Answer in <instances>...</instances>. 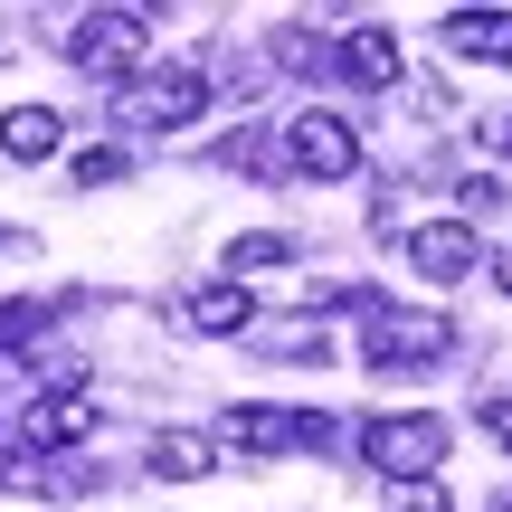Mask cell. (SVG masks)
I'll return each mask as SVG.
<instances>
[{"instance_id": "cell-1", "label": "cell", "mask_w": 512, "mask_h": 512, "mask_svg": "<svg viewBox=\"0 0 512 512\" xmlns=\"http://www.w3.org/2000/svg\"><path fill=\"white\" fill-rule=\"evenodd\" d=\"M446 351H456V323L446 313H399L380 294H361V361L370 370H427Z\"/></svg>"}, {"instance_id": "cell-2", "label": "cell", "mask_w": 512, "mask_h": 512, "mask_svg": "<svg viewBox=\"0 0 512 512\" xmlns=\"http://www.w3.org/2000/svg\"><path fill=\"white\" fill-rule=\"evenodd\" d=\"M361 456H370V475H389V484H427L446 465V418H427V408L370 418L361 427Z\"/></svg>"}, {"instance_id": "cell-3", "label": "cell", "mask_w": 512, "mask_h": 512, "mask_svg": "<svg viewBox=\"0 0 512 512\" xmlns=\"http://www.w3.org/2000/svg\"><path fill=\"white\" fill-rule=\"evenodd\" d=\"M57 48L76 57L86 76H143V48H152V19L143 10H86Z\"/></svg>"}, {"instance_id": "cell-4", "label": "cell", "mask_w": 512, "mask_h": 512, "mask_svg": "<svg viewBox=\"0 0 512 512\" xmlns=\"http://www.w3.org/2000/svg\"><path fill=\"white\" fill-rule=\"evenodd\" d=\"M200 114H209V67H143L124 86V124H143V133H181Z\"/></svg>"}, {"instance_id": "cell-5", "label": "cell", "mask_w": 512, "mask_h": 512, "mask_svg": "<svg viewBox=\"0 0 512 512\" xmlns=\"http://www.w3.org/2000/svg\"><path fill=\"white\" fill-rule=\"evenodd\" d=\"M285 171H304V181H351L361 171V133H351V114H285Z\"/></svg>"}, {"instance_id": "cell-6", "label": "cell", "mask_w": 512, "mask_h": 512, "mask_svg": "<svg viewBox=\"0 0 512 512\" xmlns=\"http://www.w3.org/2000/svg\"><path fill=\"white\" fill-rule=\"evenodd\" d=\"M408 266H418L427 285H465V275L484 266V238L465 219H427V228H408Z\"/></svg>"}, {"instance_id": "cell-7", "label": "cell", "mask_w": 512, "mask_h": 512, "mask_svg": "<svg viewBox=\"0 0 512 512\" xmlns=\"http://www.w3.org/2000/svg\"><path fill=\"white\" fill-rule=\"evenodd\" d=\"M219 446H247V456H294V446H304V408L238 399V408H219Z\"/></svg>"}, {"instance_id": "cell-8", "label": "cell", "mask_w": 512, "mask_h": 512, "mask_svg": "<svg viewBox=\"0 0 512 512\" xmlns=\"http://www.w3.org/2000/svg\"><path fill=\"white\" fill-rule=\"evenodd\" d=\"M446 57H484V67H512V10H446L437 19Z\"/></svg>"}, {"instance_id": "cell-9", "label": "cell", "mask_w": 512, "mask_h": 512, "mask_svg": "<svg viewBox=\"0 0 512 512\" xmlns=\"http://www.w3.org/2000/svg\"><path fill=\"white\" fill-rule=\"evenodd\" d=\"M209 465H219V437H200V427H162L143 446V475H162V484H200Z\"/></svg>"}, {"instance_id": "cell-10", "label": "cell", "mask_w": 512, "mask_h": 512, "mask_svg": "<svg viewBox=\"0 0 512 512\" xmlns=\"http://www.w3.org/2000/svg\"><path fill=\"white\" fill-rule=\"evenodd\" d=\"M247 313H256V304H247V285H228V275H209V285H190V294H181V323H190V332H209V342H219V332H247Z\"/></svg>"}, {"instance_id": "cell-11", "label": "cell", "mask_w": 512, "mask_h": 512, "mask_svg": "<svg viewBox=\"0 0 512 512\" xmlns=\"http://www.w3.org/2000/svg\"><path fill=\"white\" fill-rule=\"evenodd\" d=\"M86 427H95V408H86V399H48V389H38V399L19 408V437L48 446V456H57V446H76Z\"/></svg>"}, {"instance_id": "cell-12", "label": "cell", "mask_w": 512, "mask_h": 512, "mask_svg": "<svg viewBox=\"0 0 512 512\" xmlns=\"http://www.w3.org/2000/svg\"><path fill=\"white\" fill-rule=\"evenodd\" d=\"M57 143H67L57 105H10V114H0V152H10V162H48Z\"/></svg>"}, {"instance_id": "cell-13", "label": "cell", "mask_w": 512, "mask_h": 512, "mask_svg": "<svg viewBox=\"0 0 512 512\" xmlns=\"http://www.w3.org/2000/svg\"><path fill=\"white\" fill-rule=\"evenodd\" d=\"M342 76H351V86H399V38H389L380 19L351 29V38H342Z\"/></svg>"}, {"instance_id": "cell-14", "label": "cell", "mask_w": 512, "mask_h": 512, "mask_svg": "<svg viewBox=\"0 0 512 512\" xmlns=\"http://www.w3.org/2000/svg\"><path fill=\"white\" fill-rule=\"evenodd\" d=\"M294 238H275V228H256V238H228L219 247V266H228V285H247V275H266V266H285Z\"/></svg>"}, {"instance_id": "cell-15", "label": "cell", "mask_w": 512, "mask_h": 512, "mask_svg": "<svg viewBox=\"0 0 512 512\" xmlns=\"http://www.w3.org/2000/svg\"><path fill=\"white\" fill-rule=\"evenodd\" d=\"M124 171H133V152H76V171H67V181H76V190H114Z\"/></svg>"}, {"instance_id": "cell-16", "label": "cell", "mask_w": 512, "mask_h": 512, "mask_svg": "<svg viewBox=\"0 0 512 512\" xmlns=\"http://www.w3.org/2000/svg\"><path fill=\"white\" fill-rule=\"evenodd\" d=\"M389 512H456V503H446L437 484H399V494H389Z\"/></svg>"}, {"instance_id": "cell-17", "label": "cell", "mask_w": 512, "mask_h": 512, "mask_svg": "<svg viewBox=\"0 0 512 512\" xmlns=\"http://www.w3.org/2000/svg\"><path fill=\"white\" fill-rule=\"evenodd\" d=\"M484 427H494V437L512 446V399H494V408H484Z\"/></svg>"}, {"instance_id": "cell-18", "label": "cell", "mask_w": 512, "mask_h": 512, "mask_svg": "<svg viewBox=\"0 0 512 512\" xmlns=\"http://www.w3.org/2000/svg\"><path fill=\"white\" fill-rule=\"evenodd\" d=\"M494 275H503V294H512V256H503V266H494Z\"/></svg>"}, {"instance_id": "cell-19", "label": "cell", "mask_w": 512, "mask_h": 512, "mask_svg": "<svg viewBox=\"0 0 512 512\" xmlns=\"http://www.w3.org/2000/svg\"><path fill=\"white\" fill-rule=\"evenodd\" d=\"M503 512H512V503H503Z\"/></svg>"}]
</instances>
